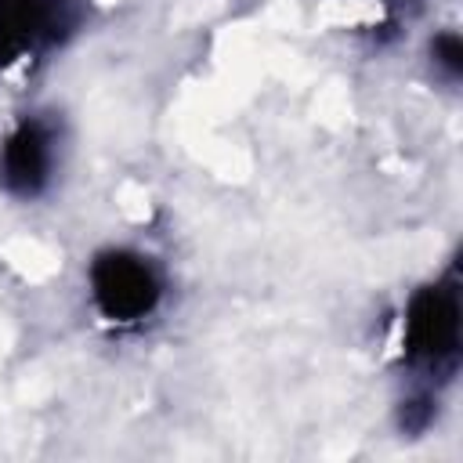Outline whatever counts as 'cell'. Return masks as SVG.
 <instances>
[{
	"label": "cell",
	"instance_id": "5",
	"mask_svg": "<svg viewBox=\"0 0 463 463\" xmlns=\"http://www.w3.org/2000/svg\"><path fill=\"white\" fill-rule=\"evenodd\" d=\"M430 54H434V65H438L449 80H459V72H463V43H459L456 33H441V36H434Z\"/></svg>",
	"mask_w": 463,
	"mask_h": 463
},
{
	"label": "cell",
	"instance_id": "3",
	"mask_svg": "<svg viewBox=\"0 0 463 463\" xmlns=\"http://www.w3.org/2000/svg\"><path fill=\"white\" fill-rule=\"evenodd\" d=\"M80 25V0H0V69L61 47Z\"/></svg>",
	"mask_w": 463,
	"mask_h": 463
},
{
	"label": "cell",
	"instance_id": "1",
	"mask_svg": "<svg viewBox=\"0 0 463 463\" xmlns=\"http://www.w3.org/2000/svg\"><path fill=\"white\" fill-rule=\"evenodd\" d=\"M405 362L427 376H449L459 358V293L456 282H434L412 293L402 326Z\"/></svg>",
	"mask_w": 463,
	"mask_h": 463
},
{
	"label": "cell",
	"instance_id": "4",
	"mask_svg": "<svg viewBox=\"0 0 463 463\" xmlns=\"http://www.w3.org/2000/svg\"><path fill=\"white\" fill-rule=\"evenodd\" d=\"M54 170V134L43 119H22L0 148V181L11 195L33 199L51 184Z\"/></svg>",
	"mask_w": 463,
	"mask_h": 463
},
{
	"label": "cell",
	"instance_id": "2",
	"mask_svg": "<svg viewBox=\"0 0 463 463\" xmlns=\"http://www.w3.org/2000/svg\"><path fill=\"white\" fill-rule=\"evenodd\" d=\"M163 282L156 268L130 250H105L90 264V300L112 326H134L156 311Z\"/></svg>",
	"mask_w": 463,
	"mask_h": 463
}]
</instances>
